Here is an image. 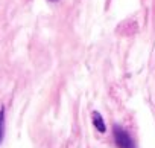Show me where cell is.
Masks as SVG:
<instances>
[{
  "label": "cell",
  "instance_id": "obj_1",
  "mask_svg": "<svg viewBox=\"0 0 155 148\" xmlns=\"http://www.w3.org/2000/svg\"><path fill=\"white\" fill-rule=\"evenodd\" d=\"M113 133H114V142H116L117 148H135L132 137L129 136V133L125 128H122L120 125H114Z\"/></svg>",
  "mask_w": 155,
  "mask_h": 148
},
{
  "label": "cell",
  "instance_id": "obj_2",
  "mask_svg": "<svg viewBox=\"0 0 155 148\" xmlns=\"http://www.w3.org/2000/svg\"><path fill=\"white\" fill-rule=\"evenodd\" d=\"M91 119H93V125L96 127V130H97L99 133H105V131H107V125H105L104 118H102V115H101L99 112H93Z\"/></svg>",
  "mask_w": 155,
  "mask_h": 148
},
{
  "label": "cell",
  "instance_id": "obj_3",
  "mask_svg": "<svg viewBox=\"0 0 155 148\" xmlns=\"http://www.w3.org/2000/svg\"><path fill=\"white\" fill-rule=\"evenodd\" d=\"M3 134H5V110L0 108V143L3 140Z\"/></svg>",
  "mask_w": 155,
  "mask_h": 148
},
{
  "label": "cell",
  "instance_id": "obj_4",
  "mask_svg": "<svg viewBox=\"0 0 155 148\" xmlns=\"http://www.w3.org/2000/svg\"><path fill=\"white\" fill-rule=\"evenodd\" d=\"M49 2H58V0H49Z\"/></svg>",
  "mask_w": 155,
  "mask_h": 148
}]
</instances>
